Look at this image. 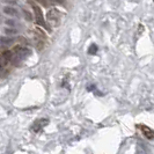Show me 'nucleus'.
<instances>
[{"mask_svg":"<svg viewBox=\"0 0 154 154\" xmlns=\"http://www.w3.org/2000/svg\"><path fill=\"white\" fill-rule=\"evenodd\" d=\"M49 123V119H46V118H39V119H36L32 125H31V131L35 132V133H38L43 130V128L46 126Z\"/></svg>","mask_w":154,"mask_h":154,"instance_id":"nucleus-3","label":"nucleus"},{"mask_svg":"<svg viewBox=\"0 0 154 154\" xmlns=\"http://www.w3.org/2000/svg\"><path fill=\"white\" fill-rule=\"evenodd\" d=\"M60 17V13H59V11H57V9H50L48 13H46V19L49 20V21H56V20H58Z\"/></svg>","mask_w":154,"mask_h":154,"instance_id":"nucleus-5","label":"nucleus"},{"mask_svg":"<svg viewBox=\"0 0 154 154\" xmlns=\"http://www.w3.org/2000/svg\"><path fill=\"white\" fill-rule=\"evenodd\" d=\"M5 32L8 34V35H13V34H16L17 30H16V29H13V28H6V29H5Z\"/></svg>","mask_w":154,"mask_h":154,"instance_id":"nucleus-10","label":"nucleus"},{"mask_svg":"<svg viewBox=\"0 0 154 154\" xmlns=\"http://www.w3.org/2000/svg\"><path fill=\"white\" fill-rule=\"evenodd\" d=\"M22 12H23V14H24V19H26L27 21H31V20H32V15H31L30 12H28V11L24 9V8H22Z\"/></svg>","mask_w":154,"mask_h":154,"instance_id":"nucleus-9","label":"nucleus"},{"mask_svg":"<svg viewBox=\"0 0 154 154\" xmlns=\"http://www.w3.org/2000/svg\"><path fill=\"white\" fill-rule=\"evenodd\" d=\"M31 51L28 48H24V46H16L14 48V50L12 51V57H11V62L13 65L19 66L21 63L28 58L30 56Z\"/></svg>","mask_w":154,"mask_h":154,"instance_id":"nucleus-1","label":"nucleus"},{"mask_svg":"<svg viewBox=\"0 0 154 154\" xmlns=\"http://www.w3.org/2000/svg\"><path fill=\"white\" fill-rule=\"evenodd\" d=\"M30 5L32 9H34V13H35V20H36V23L39 24V26H42V27H44L48 31H51L50 29V27L48 26V23L45 22V20H44V16H43V13H42V9L36 5V4H34L32 1H30Z\"/></svg>","mask_w":154,"mask_h":154,"instance_id":"nucleus-2","label":"nucleus"},{"mask_svg":"<svg viewBox=\"0 0 154 154\" xmlns=\"http://www.w3.org/2000/svg\"><path fill=\"white\" fill-rule=\"evenodd\" d=\"M97 50H99L97 45H96V44H92V45L88 48V54H96Z\"/></svg>","mask_w":154,"mask_h":154,"instance_id":"nucleus-8","label":"nucleus"},{"mask_svg":"<svg viewBox=\"0 0 154 154\" xmlns=\"http://www.w3.org/2000/svg\"><path fill=\"white\" fill-rule=\"evenodd\" d=\"M4 1H5V2H7V4H12V5H15L16 2H17L16 0H4Z\"/></svg>","mask_w":154,"mask_h":154,"instance_id":"nucleus-13","label":"nucleus"},{"mask_svg":"<svg viewBox=\"0 0 154 154\" xmlns=\"http://www.w3.org/2000/svg\"><path fill=\"white\" fill-rule=\"evenodd\" d=\"M36 1H37V2H39L41 5H43L44 7H48V6H49V2H48L46 0H36Z\"/></svg>","mask_w":154,"mask_h":154,"instance_id":"nucleus-11","label":"nucleus"},{"mask_svg":"<svg viewBox=\"0 0 154 154\" xmlns=\"http://www.w3.org/2000/svg\"><path fill=\"white\" fill-rule=\"evenodd\" d=\"M14 42H15V38H13L11 36H2V37H0V45L2 46L12 45Z\"/></svg>","mask_w":154,"mask_h":154,"instance_id":"nucleus-6","label":"nucleus"},{"mask_svg":"<svg viewBox=\"0 0 154 154\" xmlns=\"http://www.w3.org/2000/svg\"><path fill=\"white\" fill-rule=\"evenodd\" d=\"M4 13L9 16H19V11L14 7H11V6H6L4 8Z\"/></svg>","mask_w":154,"mask_h":154,"instance_id":"nucleus-7","label":"nucleus"},{"mask_svg":"<svg viewBox=\"0 0 154 154\" xmlns=\"http://www.w3.org/2000/svg\"><path fill=\"white\" fill-rule=\"evenodd\" d=\"M137 129L140 130L141 134H143L146 139H148V140L154 139V131L149 128V126L144 125V124H138V125H137Z\"/></svg>","mask_w":154,"mask_h":154,"instance_id":"nucleus-4","label":"nucleus"},{"mask_svg":"<svg viewBox=\"0 0 154 154\" xmlns=\"http://www.w3.org/2000/svg\"><path fill=\"white\" fill-rule=\"evenodd\" d=\"M0 21H1V16H0Z\"/></svg>","mask_w":154,"mask_h":154,"instance_id":"nucleus-14","label":"nucleus"},{"mask_svg":"<svg viewBox=\"0 0 154 154\" xmlns=\"http://www.w3.org/2000/svg\"><path fill=\"white\" fill-rule=\"evenodd\" d=\"M49 1H51V2H54V4H59V5L65 4V0H49Z\"/></svg>","mask_w":154,"mask_h":154,"instance_id":"nucleus-12","label":"nucleus"}]
</instances>
